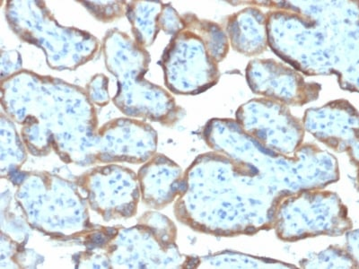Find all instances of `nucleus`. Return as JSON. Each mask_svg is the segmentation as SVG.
Instances as JSON below:
<instances>
[{"label": "nucleus", "instance_id": "nucleus-12", "mask_svg": "<svg viewBox=\"0 0 359 269\" xmlns=\"http://www.w3.org/2000/svg\"><path fill=\"white\" fill-rule=\"evenodd\" d=\"M246 79L253 94L287 106H302L316 101L322 90L320 84L306 81L297 70L274 60L250 62Z\"/></svg>", "mask_w": 359, "mask_h": 269}, {"label": "nucleus", "instance_id": "nucleus-14", "mask_svg": "<svg viewBox=\"0 0 359 269\" xmlns=\"http://www.w3.org/2000/svg\"><path fill=\"white\" fill-rule=\"evenodd\" d=\"M141 200L147 207L160 210L177 200L184 188V172L175 162L155 153L137 172Z\"/></svg>", "mask_w": 359, "mask_h": 269}, {"label": "nucleus", "instance_id": "nucleus-1", "mask_svg": "<svg viewBox=\"0 0 359 269\" xmlns=\"http://www.w3.org/2000/svg\"><path fill=\"white\" fill-rule=\"evenodd\" d=\"M219 153H205L197 157L186 170L184 188L175 204V214L180 222L197 232L215 236L255 235L259 230L273 228L276 211L285 194L278 197H235L273 192L271 186L256 184L257 177L232 191L248 169L224 192L221 182Z\"/></svg>", "mask_w": 359, "mask_h": 269}, {"label": "nucleus", "instance_id": "nucleus-21", "mask_svg": "<svg viewBox=\"0 0 359 269\" xmlns=\"http://www.w3.org/2000/svg\"><path fill=\"white\" fill-rule=\"evenodd\" d=\"M304 268H358V262L339 247H330L314 257L300 262Z\"/></svg>", "mask_w": 359, "mask_h": 269}, {"label": "nucleus", "instance_id": "nucleus-16", "mask_svg": "<svg viewBox=\"0 0 359 269\" xmlns=\"http://www.w3.org/2000/svg\"><path fill=\"white\" fill-rule=\"evenodd\" d=\"M161 1H127L125 17L131 25L134 41L140 47L151 46L161 31Z\"/></svg>", "mask_w": 359, "mask_h": 269}, {"label": "nucleus", "instance_id": "nucleus-8", "mask_svg": "<svg viewBox=\"0 0 359 269\" xmlns=\"http://www.w3.org/2000/svg\"><path fill=\"white\" fill-rule=\"evenodd\" d=\"M159 65L166 88L176 95L201 94L220 78L219 62L200 35L187 27L172 36Z\"/></svg>", "mask_w": 359, "mask_h": 269}, {"label": "nucleus", "instance_id": "nucleus-20", "mask_svg": "<svg viewBox=\"0 0 359 269\" xmlns=\"http://www.w3.org/2000/svg\"><path fill=\"white\" fill-rule=\"evenodd\" d=\"M22 125L21 137L27 151L34 156H46L53 150V134L34 118H25Z\"/></svg>", "mask_w": 359, "mask_h": 269}, {"label": "nucleus", "instance_id": "nucleus-18", "mask_svg": "<svg viewBox=\"0 0 359 269\" xmlns=\"http://www.w3.org/2000/svg\"><path fill=\"white\" fill-rule=\"evenodd\" d=\"M198 268H296V265L273 259L256 258L241 253L222 251L200 258Z\"/></svg>", "mask_w": 359, "mask_h": 269}, {"label": "nucleus", "instance_id": "nucleus-22", "mask_svg": "<svg viewBox=\"0 0 359 269\" xmlns=\"http://www.w3.org/2000/svg\"><path fill=\"white\" fill-rule=\"evenodd\" d=\"M127 1H79L94 17L102 22H111L125 17Z\"/></svg>", "mask_w": 359, "mask_h": 269}, {"label": "nucleus", "instance_id": "nucleus-6", "mask_svg": "<svg viewBox=\"0 0 359 269\" xmlns=\"http://www.w3.org/2000/svg\"><path fill=\"white\" fill-rule=\"evenodd\" d=\"M176 238L177 229L168 217L147 212L136 226H120L105 253L111 268H198L200 258L182 255Z\"/></svg>", "mask_w": 359, "mask_h": 269}, {"label": "nucleus", "instance_id": "nucleus-23", "mask_svg": "<svg viewBox=\"0 0 359 269\" xmlns=\"http://www.w3.org/2000/svg\"><path fill=\"white\" fill-rule=\"evenodd\" d=\"M90 102L97 106L104 107L110 102L109 79L104 74H96L86 88Z\"/></svg>", "mask_w": 359, "mask_h": 269}, {"label": "nucleus", "instance_id": "nucleus-2", "mask_svg": "<svg viewBox=\"0 0 359 269\" xmlns=\"http://www.w3.org/2000/svg\"><path fill=\"white\" fill-rule=\"evenodd\" d=\"M1 104L15 123L34 118L47 127L53 134V151L62 161L85 166L98 130L97 115L86 89L22 69L1 80Z\"/></svg>", "mask_w": 359, "mask_h": 269}, {"label": "nucleus", "instance_id": "nucleus-19", "mask_svg": "<svg viewBox=\"0 0 359 269\" xmlns=\"http://www.w3.org/2000/svg\"><path fill=\"white\" fill-rule=\"evenodd\" d=\"M184 22V27L191 29L200 35L208 50L217 62H221L229 53V41L222 28L213 22L200 19L194 14L188 13L182 15Z\"/></svg>", "mask_w": 359, "mask_h": 269}, {"label": "nucleus", "instance_id": "nucleus-25", "mask_svg": "<svg viewBox=\"0 0 359 269\" xmlns=\"http://www.w3.org/2000/svg\"><path fill=\"white\" fill-rule=\"evenodd\" d=\"M22 60L17 50H1V80L20 72Z\"/></svg>", "mask_w": 359, "mask_h": 269}, {"label": "nucleus", "instance_id": "nucleus-7", "mask_svg": "<svg viewBox=\"0 0 359 269\" xmlns=\"http://www.w3.org/2000/svg\"><path fill=\"white\" fill-rule=\"evenodd\" d=\"M353 228L348 209L338 195L319 190L288 193L276 211L273 229L284 242L311 237L341 236Z\"/></svg>", "mask_w": 359, "mask_h": 269}, {"label": "nucleus", "instance_id": "nucleus-13", "mask_svg": "<svg viewBox=\"0 0 359 269\" xmlns=\"http://www.w3.org/2000/svg\"><path fill=\"white\" fill-rule=\"evenodd\" d=\"M303 125L316 139L336 152L348 153L358 165V113L353 105L338 100L320 108L309 109Z\"/></svg>", "mask_w": 359, "mask_h": 269}, {"label": "nucleus", "instance_id": "nucleus-11", "mask_svg": "<svg viewBox=\"0 0 359 269\" xmlns=\"http://www.w3.org/2000/svg\"><path fill=\"white\" fill-rule=\"evenodd\" d=\"M236 120L256 142L277 155L288 156L302 146L303 123L280 102L267 98L250 101L236 111Z\"/></svg>", "mask_w": 359, "mask_h": 269}, {"label": "nucleus", "instance_id": "nucleus-17", "mask_svg": "<svg viewBox=\"0 0 359 269\" xmlns=\"http://www.w3.org/2000/svg\"><path fill=\"white\" fill-rule=\"evenodd\" d=\"M0 174L3 179L21 171L27 159V149L11 118L2 112L0 117Z\"/></svg>", "mask_w": 359, "mask_h": 269}, {"label": "nucleus", "instance_id": "nucleus-24", "mask_svg": "<svg viewBox=\"0 0 359 269\" xmlns=\"http://www.w3.org/2000/svg\"><path fill=\"white\" fill-rule=\"evenodd\" d=\"M73 259L78 268H111L110 259L104 252L86 249L74 255Z\"/></svg>", "mask_w": 359, "mask_h": 269}, {"label": "nucleus", "instance_id": "nucleus-9", "mask_svg": "<svg viewBox=\"0 0 359 269\" xmlns=\"http://www.w3.org/2000/svg\"><path fill=\"white\" fill-rule=\"evenodd\" d=\"M75 182L88 207L105 222L129 219L137 212L140 182L130 168L116 163L96 166L76 177Z\"/></svg>", "mask_w": 359, "mask_h": 269}, {"label": "nucleus", "instance_id": "nucleus-5", "mask_svg": "<svg viewBox=\"0 0 359 269\" xmlns=\"http://www.w3.org/2000/svg\"><path fill=\"white\" fill-rule=\"evenodd\" d=\"M5 15L13 33L43 50L48 66L57 71L85 65L100 48V41L88 32L60 25L43 1H8Z\"/></svg>", "mask_w": 359, "mask_h": 269}, {"label": "nucleus", "instance_id": "nucleus-10", "mask_svg": "<svg viewBox=\"0 0 359 269\" xmlns=\"http://www.w3.org/2000/svg\"><path fill=\"white\" fill-rule=\"evenodd\" d=\"M157 133L151 125L133 118H118L102 125L93 137L85 166L96 163L141 165L156 153Z\"/></svg>", "mask_w": 359, "mask_h": 269}, {"label": "nucleus", "instance_id": "nucleus-4", "mask_svg": "<svg viewBox=\"0 0 359 269\" xmlns=\"http://www.w3.org/2000/svg\"><path fill=\"white\" fill-rule=\"evenodd\" d=\"M8 179L29 226L55 239H74L93 226L76 182L47 172L19 171Z\"/></svg>", "mask_w": 359, "mask_h": 269}, {"label": "nucleus", "instance_id": "nucleus-15", "mask_svg": "<svg viewBox=\"0 0 359 269\" xmlns=\"http://www.w3.org/2000/svg\"><path fill=\"white\" fill-rule=\"evenodd\" d=\"M233 50L256 56L267 49V15L256 8H246L231 15L226 25Z\"/></svg>", "mask_w": 359, "mask_h": 269}, {"label": "nucleus", "instance_id": "nucleus-26", "mask_svg": "<svg viewBox=\"0 0 359 269\" xmlns=\"http://www.w3.org/2000/svg\"><path fill=\"white\" fill-rule=\"evenodd\" d=\"M347 233V251L349 255L358 262V230H349Z\"/></svg>", "mask_w": 359, "mask_h": 269}, {"label": "nucleus", "instance_id": "nucleus-3", "mask_svg": "<svg viewBox=\"0 0 359 269\" xmlns=\"http://www.w3.org/2000/svg\"><path fill=\"white\" fill-rule=\"evenodd\" d=\"M108 71L117 80V92L111 100L127 117L174 127L185 111L165 89L147 81L151 56L145 48L118 30L111 29L102 41Z\"/></svg>", "mask_w": 359, "mask_h": 269}]
</instances>
